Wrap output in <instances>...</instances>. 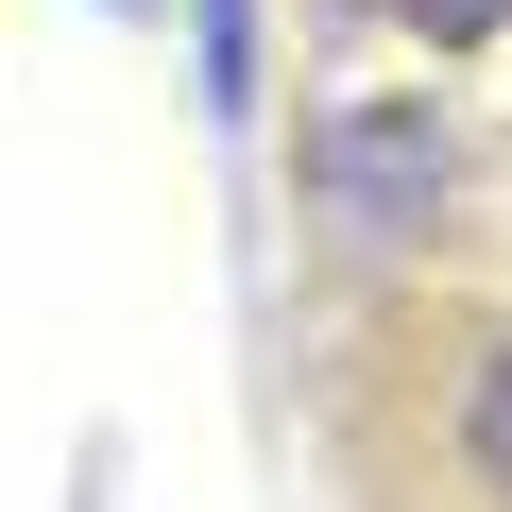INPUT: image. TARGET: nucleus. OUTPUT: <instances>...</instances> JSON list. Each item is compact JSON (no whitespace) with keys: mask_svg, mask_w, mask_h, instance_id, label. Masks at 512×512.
I'll use <instances>...</instances> for the list:
<instances>
[{"mask_svg":"<svg viewBox=\"0 0 512 512\" xmlns=\"http://www.w3.org/2000/svg\"><path fill=\"white\" fill-rule=\"evenodd\" d=\"M427 188H444V120H325V205L342 222H427Z\"/></svg>","mask_w":512,"mask_h":512,"instance_id":"obj_1","label":"nucleus"},{"mask_svg":"<svg viewBox=\"0 0 512 512\" xmlns=\"http://www.w3.org/2000/svg\"><path fill=\"white\" fill-rule=\"evenodd\" d=\"M461 461L512 495V342H495V359H478V393H461Z\"/></svg>","mask_w":512,"mask_h":512,"instance_id":"obj_2","label":"nucleus"},{"mask_svg":"<svg viewBox=\"0 0 512 512\" xmlns=\"http://www.w3.org/2000/svg\"><path fill=\"white\" fill-rule=\"evenodd\" d=\"M410 18H427V35H495L512 0H410Z\"/></svg>","mask_w":512,"mask_h":512,"instance_id":"obj_3","label":"nucleus"}]
</instances>
